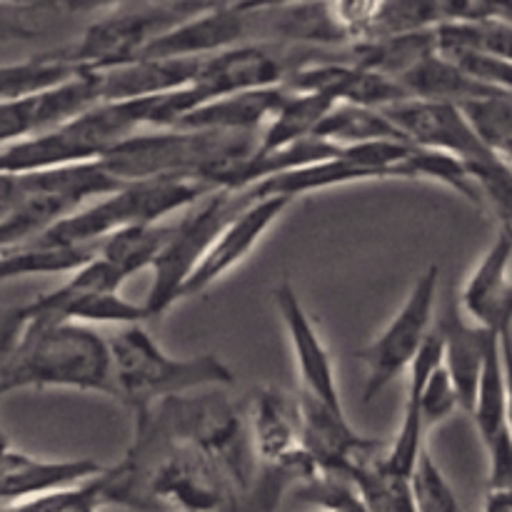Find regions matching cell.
Masks as SVG:
<instances>
[{
	"mask_svg": "<svg viewBox=\"0 0 512 512\" xmlns=\"http://www.w3.org/2000/svg\"><path fill=\"white\" fill-rule=\"evenodd\" d=\"M503 343V360H505V385H508V428L512 433V330L500 335Z\"/></svg>",
	"mask_w": 512,
	"mask_h": 512,
	"instance_id": "cell-38",
	"label": "cell"
},
{
	"mask_svg": "<svg viewBox=\"0 0 512 512\" xmlns=\"http://www.w3.org/2000/svg\"><path fill=\"white\" fill-rule=\"evenodd\" d=\"M463 313L490 333L512 330V238L498 230L458 295Z\"/></svg>",
	"mask_w": 512,
	"mask_h": 512,
	"instance_id": "cell-13",
	"label": "cell"
},
{
	"mask_svg": "<svg viewBox=\"0 0 512 512\" xmlns=\"http://www.w3.org/2000/svg\"><path fill=\"white\" fill-rule=\"evenodd\" d=\"M315 138L325 140L338 148H350V145H363V143H378V140H405L393 125V120L375 108H360V105L340 103L325 115L320 123Z\"/></svg>",
	"mask_w": 512,
	"mask_h": 512,
	"instance_id": "cell-24",
	"label": "cell"
},
{
	"mask_svg": "<svg viewBox=\"0 0 512 512\" xmlns=\"http://www.w3.org/2000/svg\"><path fill=\"white\" fill-rule=\"evenodd\" d=\"M410 493H413L415 512H463L453 485L428 448L420 453L410 475Z\"/></svg>",
	"mask_w": 512,
	"mask_h": 512,
	"instance_id": "cell-29",
	"label": "cell"
},
{
	"mask_svg": "<svg viewBox=\"0 0 512 512\" xmlns=\"http://www.w3.org/2000/svg\"><path fill=\"white\" fill-rule=\"evenodd\" d=\"M273 303L278 308L280 320H283L285 335H288L290 350L295 360V375H298V395L318 403L330 405V408L345 410L343 398L338 388V370H335L333 355L320 335L318 325L305 310L298 290L290 280L275 285Z\"/></svg>",
	"mask_w": 512,
	"mask_h": 512,
	"instance_id": "cell-9",
	"label": "cell"
},
{
	"mask_svg": "<svg viewBox=\"0 0 512 512\" xmlns=\"http://www.w3.org/2000/svg\"><path fill=\"white\" fill-rule=\"evenodd\" d=\"M383 113L393 120V125L405 135L408 143L453 155L465 165L495 155L475 133L463 108L455 103L408 98L393 108H385Z\"/></svg>",
	"mask_w": 512,
	"mask_h": 512,
	"instance_id": "cell-11",
	"label": "cell"
},
{
	"mask_svg": "<svg viewBox=\"0 0 512 512\" xmlns=\"http://www.w3.org/2000/svg\"><path fill=\"white\" fill-rule=\"evenodd\" d=\"M443 23H512V0H438Z\"/></svg>",
	"mask_w": 512,
	"mask_h": 512,
	"instance_id": "cell-33",
	"label": "cell"
},
{
	"mask_svg": "<svg viewBox=\"0 0 512 512\" xmlns=\"http://www.w3.org/2000/svg\"><path fill=\"white\" fill-rule=\"evenodd\" d=\"M260 190V188H258ZM293 205V198L288 195H263L260 193L248 208L240 210L215 238L205 258L200 260L198 268L193 270L188 280H185L183 290H180V300L195 298V295L205 293L213 288L220 278L238 268L255 248L260 240L268 235L280 220V215Z\"/></svg>",
	"mask_w": 512,
	"mask_h": 512,
	"instance_id": "cell-10",
	"label": "cell"
},
{
	"mask_svg": "<svg viewBox=\"0 0 512 512\" xmlns=\"http://www.w3.org/2000/svg\"><path fill=\"white\" fill-rule=\"evenodd\" d=\"M498 155H500V158H503L505 165H510V168H512V143L505 145V148H500Z\"/></svg>",
	"mask_w": 512,
	"mask_h": 512,
	"instance_id": "cell-43",
	"label": "cell"
},
{
	"mask_svg": "<svg viewBox=\"0 0 512 512\" xmlns=\"http://www.w3.org/2000/svg\"><path fill=\"white\" fill-rule=\"evenodd\" d=\"M470 125L493 153L512 143V93L493 90L490 95L460 105Z\"/></svg>",
	"mask_w": 512,
	"mask_h": 512,
	"instance_id": "cell-28",
	"label": "cell"
},
{
	"mask_svg": "<svg viewBox=\"0 0 512 512\" xmlns=\"http://www.w3.org/2000/svg\"><path fill=\"white\" fill-rule=\"evenodd\" d=\"M383 0H323L325 13L333 23L335 33L345 43V48L363 43L375 23Z\"/></svg>",
	"mask_w": 512,
	"mask_h": 512,
	"instance_id": "cell-31",
	"label": "cell"
},
{
	"mask_svg": "<svg viewBox=\"0 0 512 512\" xmlns=\"http://www.w3.org/2000/svg\"><path fill=\"white\" fill-rule=\"evenodd\" d=\"M108 505H115L113 470L103 468L83 483L50 490L28 503L15 505L10 512H103Z\"/></svg>",
	"mask_w": 512,
	"mask_h": 512,
	"instance_id": "cell-26",
	"label": "cell"
},
{
	"mask_svg": "<svg viewBox=\"0 0 512 512\" xmlns=\"http://www.w3.org/2000/svg\"><path fill=\"white\" fill-rule=\"evenodd\" d=\"M100 470L103 465L95 460H43L0 443V508H15L50 490L83 483Z\"/></svg>",
	"mask_w": 512,
	"mask_h": 512,
	"instance_id": "cell-15",
	"label": "cell"
},
{
	"mask_svg": "<svg viewBox=\"0 0 512 512\" xmlns=\"http://www.w3.org/2000/svg\"><path fill=\"white\" fill-rule=\"evenodd\" d=\"M383 453L378 458L360 465L350 480L360 495L365 512H415L413 493H410V478L390 473L383 465Z\"/></svg>",
	"mask_w": 512,
	"mask_h": 512,
	"instance_id": "cell-25",
	"label": "cell"
},
{
	"mask_svg": "<svg viewBox=\"0 0 512 512\" xmlns=\"http://www.w3.org/2000/svg\"><path fill=\"white\" fill-rule=\"evenodd\" d=\"M435 333L443 343V365L453 378L460 398V410L470 413L475 403L480 375H483L488 350L498 333L475 325L460 308L458 298H448L445 308L435 318Z\"/></svg>",
	"mask_w": 512,
	"mask_h": 512,
	"instance_id": "cell-14",
	"label": "cell"
},
{
	"mask_svg": "<svg viewBox=\"0 0 512 512\" xmlns=\"http://www.w3.org/2000/svg\"><path fill=\"white\" fill-rule=\"evenodd\" d=\"M65 10L70 13H98V10H113L120 5L130 3V0H58Z\"/></svg>",
	"mask_w": 512,
	"mask_h": 512,
	"instance_id": "cell-37",
	"label": "cell"
},
{
	"mask_svg": "<svg viewBox=\"0 0 512 512\" xmlns=\"http://www.w3.org/2000/svg\"><path fill=\"white\" fill-rule=\"evenodd\" d=\"M5 383L10 390H78L115 400L110 338L93 325L30 318Z\"/></svg>",
	"mask_w": 512,
	"mask_h": 512,
	"instance_id": "cell-1",
	"label": "cell"
},
{
	"mask_svg": "<svg viewBox=\"0 0 512 512\" xmlns=\"http://www.w3.org/2000/svg\"><path fill=\"white\" fill-rule=\"evenodd\" d=\"M458 410H460L458 390H455L453 378H450V373L445 370V365L440 363L438 368L428 375V380H425L423 385V420L428 433L435 428V425L453 418Z\"/></svg>",
	"mask_w": 512,
	"mask_h": 512,
	"instance_id": "cell-32",
	"label": "cell"
},
{
	"mask_svg": "<svg viewBox=\"0 0 512 512\" xmlns=\"http://www.w3.org/2000/svg\"><path fill=\"white\" fill-rule=\"evenodd\" d=\"M475 430H478L483 448L495 443L498 438L510 433L508 428V385H505V360L500 335L493 340L485 360L483 375H480L475 403L470 408Z\"/></svg>",
	"mask_w": 512,
	"mask_h": 512,
	"instance_id": "cell-22",
	"label": "cell"
},
{
	"mask_svg": "<svg viewBox=\"0 0 512 512\" xmlns=\"http://www.w3.org/2000/svg\"><path fill=\"white\" fill-rule=\"evenodd\" d=\"M83 73L65 50L40 53L18 63L0 65V100H25L43 95Z\"/></svg>",
	"mask_w": 512,
	"mask_h": 512,
	"instance_id": "cell-20",
	"label": "cell"
},
{
	"mask_svg": "<svg viewBox=\"0 0 512 512\" xmlns=\"http://www.w3.org/2000/svg\"><path fill=\"white\" fill-rule=\"evenodd\" d=\"M258 195V185L243 190L223 188L205 195L200 203L188 208V213L175 223L173 238L165 245L163 255H160L153 268L155 278L153 285H150L148 298L143 303L148 308L150 318H160V315H165L178 303L185 280L198 268V263L205 258V253L215 243L220 230L240 210L248 208Z\"/></svg>",
	"mask_w": 512,
	"mask_h": 512,
	"instance_id": "cell-4",
	"label": "cell"
},
{
	"mask_svg": "<svg viewBox=\"0 0 512 512\" xmlns=\"http://www.w3.org/2000/svg\"><path fill=\"white\" fill-rule=\"evenodd\" d=\"M253 30L250 13L240 10L238 3H213L193 18L183 20L148 45L140 58H210L215 53L248 43Z\"/></svg>",
	"mask_w": 512,
	"mask_h": 512,
	"instance_id": "cell-12",
	"label": "cell"
},
{
	"mask_svg": "<svg viewBox=\"0 0 512 512\" xmlns=\"http://www.w3.org/2000/svg\"><path fill=\"white\" fill-rule=\"evenodd\" d=\"M98 253V245L70 248V245L45 243L35 238L33 243L0 255V283L25 275H70L80 265L88 263Z\"/></svg>",
	"mask_w": 512,
	"mask_h": 512,
	"instance_id": "cell-23",
	"label": "cell"
},
{
	"mask_svg": "<svg viewBox=\"0 0 512 512\" xmlns=\"http://www.w3.org/2000/svg\"><path fill=\"white\" fill-rule=\"evenodd\" d=\"M8 393H13V390L8 388V383H0V400H3L5 395H8ZM0 443H10V440H8V435L3 433V428H0Z\"/></svg>",
	"mask_w": 512,
	"mask_h": 512,
	"instance_id": "cell-42",
	"label": "cell"
},
{
	"mask_svg": "<svg viewBox=\"0 0 512 512\" xmlns=\"http://www.w3.org/2000/svg\"><path fill=\"white\" fill-rule=\"evenodd\" d=\"M205 60V58H203ZM198 58H138L100 73L103 100H140L175 93L198 78Z\"/></svg>",
	"mask_w": 512,
	"mask_h": 512,
	"instance_id": "cell-16",
	"label": "cell"
},
{
	"mask_svg": "<svg viewBox=\"0 0 512 512\" xmlns=\"http://www.w3.org/2000/svg\"><path fill=\"white\" fill-rule=\"evenodd\" d=\"M45 3H53V0H0V5H5V8H20V10L40 8V5Z\"/></svg>",
	"mask_w": 512,
	"mask_h": 512,
	"instance_id": "cell-41",
	"label": "cell"
},
{
	"mask_svg": "<svg viewBox=\"0 0 512 512\" xmlns=\"http://www.w3.org/2000/svg\"><path fill=\"white\" fill-rule=\"evenodd\" d=\"M215 193L198 180L185 178H150L125 183L115 193L93 200L85 208L75 210L68 218L58 220L45 230L40 240L70 248L100 245L108 235L133 225L163 223L180 210L193 208L205 195Z\"/></svg>",
	"mask_w": 512,
	"mask_h": 512,
	"instance_id": "cell-3",
	"label": "cell"
},
{
	"mask_svg": "<svg viewBox=\"0 0 512 512\" xmlns=\"http://www.w3.org/2000/svg\"><path fill=\"white\" fill-rule=\"evenodd\" d=\"M483 512H512V490H488Z\"/></svg>",
	"mask_w": 512,
	"mask_h": 512,
	"instance_id": "cell-39",
	"label": "cell"
},
{
	"mask_svg": "<svg viewBox=\"0 0 512 512\" xmlns=\"http://www.w3.org/2000/svg\"><path fill=\"white\" fill-rule=\"evenodd\" d=\"M438 288L440 268L430 265L425 273L415 278L413 288L405 295L398 313L390 318L383 333L370 340L358 353L360 363L365 365V388L363 403H373L395 378L408 373L413 360L428 343L435 328V310H438Z\"/></svg>",
	"mask_w": 512,
	"mask_h": 512,
	"instance_id": "cell-6",
	"label": "cell"
},
{
	"mask_svg": "<svg viewBox=\"0 0 512 512\" xmlns=\"http://www.w3.org/2000/svg\"><path fill=\"white\" fill-rule=\"evenodd\" d=\"M175 223H155V225H133L118 233L108 235L98 245L100 258L108 260L125 280L133 278L135 273L153 270L158 258L163 255L165 245L173 238Z\"/></svg>",
	"mask_w": 512,
	"mask_h": 512,
	"instance_id": "cell-21",
	"label": "cell"
},
{
	"mask_svg": "<svg viewBox=\"0 0 512 512\" xmlns=\"http://www.w3.org/2000/svg\"><path fill=\"white\" fill-rule=\"evenodd\" d=\"M28 325V303L0 308V383H5V375H8L10 365H13V358L18 353L20 343H23Z\"/></svg>",
	"mask_w": 512,
	"mask_h": 512,
	"instance_id": "cell-34",
	"label": "cell"
},
{
	"mask_svg": "<svg viewBox=\"0 0 512 512\" xmlns=\"http://www.w3.org/2000/svg\"><path fill=\"white\" fill-rule=\"evenodd\" d=\"M33 35L35 28L25 20V10L0 5V43H5V40H28Z\"/></svg>",
	"mask_w": 512,
	"mask_h": 512,
	"instance_id": "cell-35",
	"label": "cell"
},
{
	"mask_svg": "<svg viewBox=\"0 0 512 512\" xmlns=\"http://www.w3.org/2000/svg\"><path fill=\"white\" fill-rule=\"evenodd\" d=\"M315 512H335V510H325V508H318Z\"/></svg>",
	"mask_w": 512,
	"mask_h": 512,
	"instance_id": "cell-44",
	"label": "cell"
},
{
	"mask_svg": "<svg viewBox=\"0 0 512 512\" xmlns=\"http://www.w3.org/2000/svg\"><path fill=\"white\" fill-rule=\"evenodd\" d=\"M288 88H263L225 95L190 110L178 123L180 130H220V133H263L278 113Z\"/></svg>",
	"mask_w": 512,
	"mask_h": 512,
	"instance_id": "cell-17",
	"label": "cell"
},
{
	"mask_svg": "<svg viewBox=\"0 0 512 512\" xmlns=\"http://www.w3.org/2000/svg\"><path fill=\"white\" fill-rule=\"evenodd\" d=\"M213 3L218 0H153L140 8L118 10L95 20L65 53L75 65L95 73L133 63L160 35Z\"/></svg>",
	"mask_w": 512,
	"mask_h": 512,
	"instance_id": "cell-5",
	"label": "cell"
},
{
	"mask_svg": "<svg viewBox=\"0 0 512 512\" xmlns=\"http://www.w3.org/2000/svg\"><path fill=\"white\" fill-rule=\"evenodd\" d=\"M468 170L483 190L485 208L493 210L500 230L512 238V168L495 153L490 158L468 165Z\"/></svg>",
	"mask_w": 512,
	"mask_h": 512,
	"instance_id": "cell-30",
	"label": "cell"
},
{
	"mask_svg": "<svg viewBox=\"0 0 512 512\" xmlns=\"http://www.w3.org/2000/svg\"><path fill=\"white\" fill-rule=\"evenodd\" d=\"M128 283L98 253L50 293L28 300V315L40 320H70L80 325H140L150 320L145 305L120 293Z\"/></svg>",
	"mask_w": 512,
	"mask_h": 512,
	"instance_id": "cell-7",
	"label": "cell"
},
{
	"mask_svg": "<svg viewBox=\"0 0 512 512\" xmlns=\"http://www.w3.org/2000/svg\"><path fill=\"white\" fill-rule=\"evenodd\" d=\"M400 85L410 93V98L440 100V103L465 105L470 100L485 98L495 88L480 83L473 75L465 73L458 63L445 58L443 53H433L420 60L415 68L400 78Z\"/></svg>",
	"mask_w": 512,
	"mask_h": 512,
	"instance_id": "cell-18",
	"label": "cell"
},
{
	"mask_svg": "<svg viewBox=\"0 0 512 512\" xmlns=\"http://www.w3.org/2000/svg\"><path fill=\"white\" fill-rule=\"evenodd\" d=\"M295 3H305V0H238L240 10H245V13H263V10L285 8V5Z\"/></svg>",
	"mask_w": 512,
	"mask_h": 512,
	"instance_id": "cell-40",
	"label": "cell"
},
{
	"mask_svg": "<svg viewBox=\"0 0 512 512\" xmlns=\"http://www.w3.org/2000/svg\"><path fill=\"white\" fill-rule=\"evenodd\" d=\"M335 108L330 98L320 93H303V90H290L280 103L278 113L268 123V128L260 135L258 153H275V150L290 148L303 140L315 138L325 115Z\"/></svg>",
	"mask_w": 512,
	"mask_h": 512,
	"instance_id": "cell-19",
	"label": "cell"
},
{
	"mask_svg": "<svg viewBox=\"0 0 512 512\" xmlns=\"http://www.w3.org/2000/svg\"><path fill=\"white\" fill-rule=\"evenodd\" d=\"M243 403L258 473H263L265 483L285 485L298 480L303 485L315 478L318 468L305 448L298 398L273 385H263Z\"/></svg>",
	"mask_w": 512,
	"mask_h": 512,
	"instance_id": "cell-8",
	"label": "cell"
},
{
	"mask_svg": "<svg viewBox=\"0 0 512 512\" xmlns=\"http://www.w3.org/2000/svg\"><path fill=\"white\" fill-rule=\"evenodd\" d=\"M0 512H10V508H0Z\"/></svg>",
	"mask_w": 512,
	"mask_h": 512,
	"instance_id": "cell-45",
	"label": "cell"
},
{
	"mask_svg": "<svg viewBox=\"0 0 512 512\" xmlns=\"http://www.w3.org/2000/svg\"><path fill=\"white\" fill-rule=\"evenodd\" d=\"M115 400L128 405L133 415L145 413L168 398L225 390L235 385V373L215 353L175 358L165 353L153 335L140 325H125L110 338Z\"/></svg>",
	"mask_w": 512,
	"mask_h": 512,
	"instance_id": "cell-2",
	"label": "cell"
},
{
	"mask_svg": "<svg viewBox=\"0 0 512 512\" xmlns=\"http://www.w3.org/2000/svg\"><path fill=\"white\" fill-rule=\"evenodd\" d=\"M443 25L438 0H383L365 40L405 38ZM363 40V43H365Z\"/></svg>",
	"mask_w": 512,
	"mask_h": 512,
	"instance_id": "cell-27",
	"label": "cell"
},
{
	"mask_svg": "<svg viewBox=\"0 0 512 512\" xmlns=\"http://www.w3.org/2000/svg\"><path fill=\"white\" fill-rule=\"evenodd\" d=\"M23 198V185L15 175H3L0 173V220L15 208Z\"/></svg>",
	"mask_w": 512,
	"mask_h": 512,
	"instance_id": "cell-36",
	"label": "cell"
}]
</instances>
